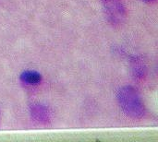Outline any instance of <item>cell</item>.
Returning a JSON list of instances; mask_svg holds the SVG:
<instances>
[{"label": "cell", "instance_id": "6da1fadb", "mask_svg": "<svg viewBox=\"0 0 158 142\" xmlns=\"http://www.w3.org/2000/svg\"><path fill=\"white\" fill-rule=\"evenodd\" d=\"M118 102L123 112L133 119H141L145 115V106L134 88L125 86L118 92Z\"/></svg>", "mask_w": 158, "mask_h": 142}, {"label": "cell", "instance_id": "7a4b0ae2", "mask_svg": "<svg viewBox=\"0 0 158 142\" xmlns=\"http://www.w3.org/2000/svg\"><path fill=\"white\" fill-rule=\"evenodd\" d=\"M108 3L106 6V12L109 20L113 24H119L125 18V8L123 6L116 0H105Z\"/></svg>", "mask_w": 158, "mask_h": 142}, {"label": "cell", "instance_id": "3957f363", "mask_svg": "<svg viewBox=\"0 0 158 142\" xmlns=\"http://www.w3.org/2000/svg\"><path fill=\"white\" fill-rule=\"evenodd\" d=\"M31 115L34 121L39 124H48L51 118L49 109L44 104H33L31 107Z\"/></svg>", "mask_w": 158, "mask_h": 142}, {"label": "cell", "instance_id": "277c9868", "mask_svg": "<svg viewBox=\"0 0 158 142\" xmlns=\"http://www.w3.org/2000/svg\"><path fill=\"white\" fill-rule=\"evenodd\" d=\"M19 79L27 85H37L42 81V75L34 70H26L20 74Z\"/></svg>", "mask_w": 158, "mask_h": 142}, {"label": "cell", "instance_id": "5b68a950", "mask_svg": "<svg viewBox=\"0 0 158 142\" xmlns=\"http://www.w3.org/2000/svg\"><path fill=\"white\" fill-rule=\"evenodd\" d=\"M132 71L133 75L137 79H143L145 75V66L143 60L138 57H134L132 60Z\"/></svg>", "mask_w": 158, "mask_h": 142}, {"label": "cell", "instance_id": "8992f818", "mask_svg": "<svg viewBox=\"0 0 158 142\" xmlns=\"http://www.w3.org/2000/svg\"><path fill=\"white\" fill-rule=\"evenodd\" d=\"M143 2H146V3H153V2H155L156 0H143Z\"/></svg>", "mask_w": 158, "mask_h": 142}]
</instances>
